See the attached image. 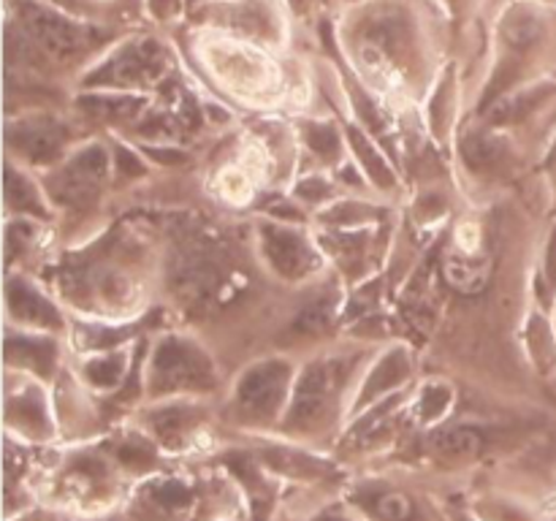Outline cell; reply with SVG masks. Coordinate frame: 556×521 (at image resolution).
<instances>
[{"label": "cell", "instance_id": "5", "mask_svg": "<svg viewBox=\"0 0 556 521\" xmlns=\"http://www.w3.org/2000/svg\"><path fill=\"white\" fill-rule=\"evenodd\" d=\"M481 434L467 427L448 429L438 437V450L443 456H451V459H470V456L481 454Z\"/></svg>", "mask_w": 556, "mask_h": 521}, {"label": "cell", "instance_id": "4", "mask_svg": "<svg viewBox=\"0 0 556 521\" xmlns=\"http://www.w3.org/2000/svg\"><path fill=\"white\" fill-rule=\"evenodd\" d=\"M33 30H36L38 41H41L52 54H68L79 47V33H76L74 27L63 25V22L49 20V16H43V20L38 16V20L33 22Z\"/></svg>", "mask_w": 556, "mask_h": 521}, {"label": "cell", "instance_id": "3", "mask_svg": "<svg viewBox=\"0 0 556 521\" xmlns=\"http://www.w3.org/2000/svg\"><path fill=\"white\" fill-rule=\"evenodd\" d=\"M445 277L459 291H481L489 280V258L478 250H454L445 260Z\"/></svg>", "mask_w": 556, "mask_h": 521}, {"label": "cell", "instance_id": "1", "mask_svg": "<svg viewBox=\"0 0 556 521\" xmlns=\"http://www.w3.org/2000/svg\"><path fill=\"white\" fill-rule=\"evenodd\" d=\"M337 378H340V372H337L334 364L329 361L313 364V367L307 369V374L302 378V389H299L293 418L318 416V412L326 407V402L331 399V394H334Z\"/></svg>", "mask_w": 556, "mask_h": 521}, {"label": "cell", "instance_id": "7", "mask_svg": "<svg viewBox=\"0 0 556 521\" xmlns=\"http://www.w3.org/2000/svg\"><path fill=\"white\" fill-rule=\"evenodd\" d=\"M554 168H556V155H554Z\"/></svg>", "mask_w": 556, "mask_h": 521}, {"label": "cell", "instance_id": "6", "mask_svg": "<svg viewBox=\"0 0 556 521\" xmlns=\"http://www.w3.org/2000/svg\"><path fill=\"white\" fill-rule=\"evenodd\" d=\"M372 510L378 519L383 521H410L416 508H413V499L402 492H383L372 497Z\"/></svg>", "mask_w": 556, "mask_h": 521}, {"label": "cell", "instance_id": "8", "mask_svg": "<svg viewBox=\"0 0 556 521\" xmlns=\"http://www.w3.org/2000/svg\"><path fill=\"white\" fill-rule=\"evenodd\" d=\"M326 521H331V519H326Z\"/></svg>", "mask_w": 556, "mask_h": 521}, {"label": "cell", "instance_id": "2", "mask_svg": "<svg viewBox=\"0 0 556 521\" xmlns=\"http://www.w3.org/2000/svg\"><path fill=\"white\" fill-rule=\"evenodd\" d=\"M280 391H282L280 369L264 367L244 380L242 391H239V399H242L244 410L255 412V416H266V412L277 407Z\"/></svg>", "mask_w": 556, "mask_h": 521}]
</instances>
